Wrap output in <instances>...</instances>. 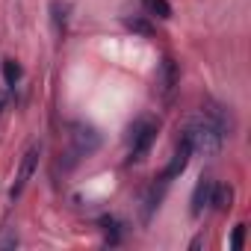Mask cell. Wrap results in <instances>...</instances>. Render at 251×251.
Instances as JSON below:
<instances>
[{
    "label": "cell",
    "mask_w": 251,
    "mask_h": 251,
    "mask_svg": "<svg viewBox=\"0 0 251 251\" xmlns=\"http://www.w3.org/2000/svg\"><path fill=\"white\" fill-rule=\"evenodd\" d=\"M242 239H245V225H236V227H233V236H230V245L239 251V248H242Z\"/></svg>",
    "instance_id": "5bb4252c"
},
{
    "label": "cell",
    "mask_w": 251,
    "mask_h": 251,
    "mask_svg": "<svg viewBox=\"0 0 251 251\" xmlns=\"http://www.w3.org/2000/svg\"><path fill=\"white\" fill-rule=\"evenodd\" d=\"M210 189H213V180H207V177H201L198 180V186H195V192H192V216H201V210L204 207H210Z\"/></svg>",
    "instance_id": "52a82bcc"
},
{
    "label": "cell",
    "mask_w": 251,
    "mask_h": 251,
    "mask_svg": "<svg viewBox=\"0 0 251 251\" xmlns=\"http://www.w3.org/2000/svg\"><path fill=\"white\" fill-rule=\"evenodd\" d=\"M127 27L133 30V33H139V36H154V24L151 21H145V18H127Z\"/></svg>",
    "instance_id": "30bf717a"
},
{
    "label": "cell",
    "mask_w": 251,
    "mask_h": 251,
    "mask_svg": "<svg viewBox=\"0 0 251 251\" xmlns=\"http://www.w3.org/2000/svg\"><path fill=\"white\" fill-rule=\"evenodd\" d=\"M230 195H233V192H230L227 183H213V189H210V207L219 210V213L227 210V207H230Z\"/></svg>",
    "instance_id": "ba28073f"
},
{
    "label": "cell",
    "mask_w": 251,
    "mask_h": 251,
    "mask_svg": "<svg viewBox=\"0 0 251 251\" xmlns=\"http://www.w3.org/2000/svg\"><path fill=\"white\" fill-rule=\"evenodd\" d=\"M154 139H157V124H154V121L136 124V130H133V145H130V160H133V163L142 160V157L151 151Z\"/></svg>",
    "instance_id": "3957f363"
},
{
    "label": "cell",
    "mask_w": 251,
    "mask_h": 251,
    "mask_svg": "<svg viewBox=\"0 0 251 251\" xmlns=\"http://www.w3.org/2000/svg\"><path fill=\"white\" fill-rule=\"evenodd\" d=\"M201 112H204V118H207V121H213V124H216V127H219L225 136H230V130H233V118H230V112H227L222 103L207 100V103L201 106Z\"/></svg>",
    "instance_id": "5b68a950"
},
{
    "label": "cell",
    "mask_w": 251,
    "mask_h": 251,
    "mask_svg": "<svg viewBox=\"0 0 251 251\" xmlns=\"http://www.w3.org/2000/svg\"><path fill=\"white\" fill-rule=\"evenodd\" d=\"M151 9H154L160 18H169V15H172V6L166 3V0H151Z\"/></svg>",
    "instance_id": "4fadbf2b"
},
{
    "label": "cell",
    "mask_w": 251,
    "mask_h": 251,
    "mask_svg": "<svg viewBox=\"0 0 251 251\" xmlns=\"http://www.w3.org/2000/svg\"><path fill=\"white\" fill-rule=\"evenodd\" d=\"M3 77H6V83H9V86H15V83L21 80V68H18L12 59H6V62H3Z\"/></svg>",
    "instance_id": "8fae6325"
},
{
    "label": "cell",
    "mask_w": 251,
    "mask_h": 251,
    "mask_svg": "<svg viewBox=\"0 0 251 251\" xmlns=\"http://www.w3.org/2000/svg\"><path fill=\"white\" fill-rule=\"evenodd\" d=\"M189 157H192V145H189V139L180 133V142H177V151H175V160L169 163V169L163 172V180H172V177H177L186 166H189Z\"/></svg>",
    "instance_id": "8992f818"
},
{
    "label": "cell",
    "mask_w": 251,
    "mask_h": 251,
    "mask_svg": "<svg viewBox=\"0 0 251 251\" xmlns=\"http://www.w3.org/2000/svg\"><path fill=\"white\" fill-rule=\"evenodd\" d=\"M50 12H53V24H56V30H62L65 27V12H68V6H62L59 0L50 6Z\"/></svg>",
    "instance_id": "7c38bea8"
},
{
    "label": "cell",
    "mask_w": 251,
    "mask_h": 251,
    "mask_svg": "<svg viewBox=\"0 0 251 251\" xmlns=\"http://www.w3.org/2000/svg\"><path fill=\"white\" fill-rule=\"evenodd\" d=\"M160 86H163V92H172L175 86H177V65H175V59H163V68H160Z\"/></svg>",
    "instance_id": "9c48e42d"
},
{
    "label": "cell",
    "mask_w": 251,
    "mask_h": 251,
    "mask_svg": "<svg viewBox=\"0 0 251 251\" xmlns=\"http://www.w3.org/2000/svg\"><path fill=\"white\" fill-rule=\"evenodd\" d=\"M183 136L189 139L192 145V154H201V157H216L225 145V133L216 127L213 121L201 118V121H189L183 127Z\"/></svg>",
    "instance_id": "6da1fadb"
},
{
    "label": "cell",
    "mask_w": 251,
    "mask_h": 251,
    "mask_svg": "<svg viewBox=\"0 0 251 251\" xmlns=\"http://www.w3.org/2000/svg\"><path fill=\"white\" fill-rule=\"evenodd\" d=\"M71 157L77 160V157H89L92 151H98V145H100V136L92 130V127H77L74 133H71Z\"/></svg>",
    "instance_id": "277c9868"
},
{
    "label": "cell",
    "mask_w": 251,
    "mask_h": 251,
    "mask_svg": "<svg viewBox=\"0 0 251 251\" xmlns=\"http://www.w3.org/2000/svg\"><path fill=\"white\" fill-rule=\"evenodd\" d=\"M39 154H42V148H39V145H33V148H27V154L21 157V166H18L15 183H12V189H9V198H12V201H15V198L24 192L27 180L33 177V172H36V163H39Z\"/></svg>",
    "instance_id": "7a4b0ae2"
},
{
    "label": "cell",
    "mask_w": 251,
    "mask_h": 251,
    "mask_svg": "<svg viewBox=\"0 0 251 251\" xmlns=\"http://www.w3.org/2000/svg\"><path fill=\"white\" fill-rule=\"evenodd\" d=\"M6 100H9V95H6V92H0V109L6 106Z\"/></svg>",
    "instance_id": "9a60e30c"
}]
</instances>
